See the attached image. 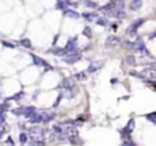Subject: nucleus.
<instances>
[{"mask_svg": "<svg viewBox=\"0 0 156 146\" xmlns=\"http://www.w3.org/2000/svg\"><path fill=\"white\" fill-rule=\"evenodd\" d=\"M23 111H25V108H16L13 111L14 115H23Z\"/></svg>", "mask_w": 156, "mask_h": 146, "instance_id": "nucleus-29", "label": "nucleus"}, {"mask_svg": "<svg viewBox=\"0 0 156 146\" xmlns=\"http://www.w3.org/2000/svg\"><path fill=\"white\" fill-rule=\"evenodd\" d=\"M119 44H121V40H119V37H116V36H110V37L105 40V46L107 48H115Z\"/></svg>", "mask_w": 156, "mask_h": 146, "instance_id": "nucleus-5", "label": "nucleus"}, {"mask_svg": "<svg viewBox=\"0 0 156 146\" xmlns=\"http://www.w3.org/2000/svg\"><path fill=\"white\" fill-rule=\"evenodd\" d=\"M97 25L99 26H107V25H108L107 18H99V19H97Z\"/></svg>", "mask_w": 156, "mask_h": 146, "instance_id": "nucleus-23", "label": "nucleus"}, {"mask_svg": "<svg viewBox=\"0 0 156 146\" xmlns=\"http://www.w3.org/2000/svg\"><path fill=\"white\" fill-rule=\"evenodd\" d=\"M29 146H36V145H29Z\"/></svg>", "mask_w": 156, "mask_h": 146, "instance_id": "nucleus-36", "label": "nucleus"}, {"mask_svg": "<svg viewBox=\"0 0 156 146\" xmlns=\"http://www.w3.org/2000/svg\"><path fill=\"white\" fill-rule=\"evenodd\" d=\"M63 60L66 63H69V64H73L75 62H78V60H81V53L80 52H70V53H66L64 55V57Z\"/></svg>", "mask_w": 156, "mask_h": 146, "instance_id": "nucleus-3", "label": "nucleus"}, {"mask_svg": "<svg viewBox=\"0 0 156 146\" xmlns=\"http://www.w3.org/2000/svg\"><path fill=\"white\" fill-rule=\"evenodd\" d=\"M29 137L32 138V142L34 141H44V131L40 127H32L29 130Z\"/></svg>", "mask_w": 156, "mask_h": 146, "instance_id": "nucleus-1", "label": "nucleus"}, {"mask_svg": "<svg viewBox=\"0 0 156 146\" xmlns=\"http://www.w3.org/2000/svg\"><path fill=\"white\" fill-rule=\"evenodd\" d=\"M19 142L21 143H26L27 142V135L25 132H21V135H19Z\"/></svg>", "mask_w": 156, "mask_h": 146, "instance_id": "nucleus-26", "label": "nucleus"}, {"mask_svg": "<svg viewBox=\"0 0 156 146\" xmlns=\"http://www.w3.org/2000/svg\"><path fill=\"white\" fill-rule=\"evenodd\" d=\"M145 68H149V70H153V71H156V62L147 63V64H145Z\"/></svg>", "mask_w": 156, "mask_h": 146, "instance_id": "nucleus-27", "label": "nucleus"}, {"mask_svg": "<svg viewBox=\"0 0 156 146\" xmlns=\"http://www.w3.org/2000/svg\"><path fill=\"white\" fill-rule=\"evenodd\" d=\"M83 36H85V37H88V38H92V29L91 27H85L83 29Z\"/></svg>", "mask_w": 156, "mask_h": 146, "instance_id": "nucleus-22", "label": "nucleus"}, {"mask_svg": "<svg viewBox=\"0 0 156 146\" xmlns=\"http://www.w3.org/2000/svg\"><path fill=\"white\" fill-rule=\"evenodd\" d=\"M86 5H88V7L96 8V7H97V3H94V2H86Z\"/></svg>", "mask_w": 156, "mask_h": 146, "instance_id": "nucleus-32", "label": "nucleus"}, {"mask_svg": "<svg viewBox=\"0 0 156 146\" xmlns=\"http://www.w3.org/2000/svg\"><path fill=\"white\" fill-rule=\"evenodd\" d=\"M29 119H30V123H33V124L41 123V121H43V119H41V113H37V112H36L32 118H29Z\"/></svg>", "mask_w": 156, "mask_h": 146, "instance_id": "nucleus-16", "label": "nucleus"}, {"mask_svg": "<svg viewBox=\"0 0 156 146\" xmlns=\"http://www.w3.org/2000/svg\"><path fill=\"white\" fill-rule=\"evenodd\" d=\"M149 38H151V40H153V38H156V32H155V33H152L151 36H149Z\"/></svg>", "mask_w": 156, "mask_h": 146, "instance_id": "nucleus-35", "label": "nucleus"}, {"mask_svg": "<svg viewBox=\"0 0 156 146\" xmlns=\"http://www.w3.org/2000/svg\"><path fill=\"white\" fill-rule=\"evenodd\" d=\"M32 59H33V63H34L36 66H41V67L44 66L47 70H52V67H51L49 64H48V63L45 62V60H43V59L37 57V56H36V55H32Z\"/></svg>", "mask_w": 156, "mask_h": 146, "instance_id": "nucleus-8", "label": "nucleus"}, {"mask_svg": "<svg viewBox=\"0 0 156 146\" xmlns=\"http://www.w3.org/2000/svg\"><path fill=\"white\" fill-rule=\"evenodd\" d=\"M83 18L88 21H93V19H97V13H85L83 14Z\"/></svg>", "mask_w": 156, "mask_h": 146, "instance_id": "nucleus-18", "label": "nucleus"}, {"mask_svg": "<svg viewBox=\"0 0 156 146\" xmlns=\"http://www.w3.org/2000/svg\"><path fill=\"white\" fill-rule=\"evenodd\" d=\"M141 5H142L141 0H133V2H131V4H130V8H131V10H140Z\"/></svg>", "mask_w": 156, "mask_h": 146, "instance_id": "nucleus-17", "label": "nucleus"}, {"mask_svg": "<svg viewBox=\"0 0 156 146\" xmlns=\"http://www.w3.org/2000/svg\"><path fill=\"white\" fill-rule=\"evenodd\" d=\"M114 16L115 18H119V19H122V18L126 16V13L123 8H115V11H114Z\"/></svg>", "mask_w": 156, "mask_h": 146, "instance_id": "nucleus-15", "label": "nucleus"}, {"mask_svg": "<svg viewBox=\"0 0 156 146\" xmlns=\"http://www.w3.org/2000/svg\"><path fill=\"white\" fill-rule=\"evenodd\" d=\"M69 141L73 143V145H78L80 143V138H78V135H71V137H67Z\"/></svg>", "mask_w": 156, "mask_h": 146, "instance_id": "nucleus-21", "label": "nucleus"}, {"mask_svg": "<svg viewBox=\"0 0 156 146\" xmlns=\"http://www.w3.org/2000/svg\"><path fill=\"white\" fill-rule=\"evenodd\" d=\"M140 78L142 79H148V81H152V79H156V71L153 70H149V68H144L140 74H138Z\"/></svg>", "mask_w": 156, "mask_h": 146, "instance_id": "nucleus-4", "label": "nucleus"}, {"mask_svg": "<svg viewBox=\"0 0 156 146\" xmlns=\"http://www.w3.org/2000/svg\"><path fill=\"white\" fill-rule=\"evenodd\" d=\"M3 45H4V46H7V48H14V46H15L13 42H7V41H3Z\"/></svg>", "mask_w": 156, "mask_h": 146, "instance_id": "nucleus-31", "label": "nucleus"}, {"mask_svg": "<svg viewBox=\"0 0 156 146\" xmlns=\"http://www.w3.org/2000/svg\"><path fill=\"white\" fill-rule=\"evenodd\" d=\"M41 119H43V123H48L55 119V113L53 112H43L41 113Z\"/></svg>", "mask_w": 156, "mask_h": 146, "instance_id": "nucleus-10", "label": "nucleus"}, {"mask_svg": "<svg viewBox=\"0 0 156 146\" xmlns=\"http://www.w3.org/2000/svg\"><path fill=\"white\" fill-rule=\"evenodd\" d=\"M56 7L64 11V10H66V3H64V2H62V0H59V2H58V4H56Z\"/></svg>", "mask_w": 156, "mask_h": 146, "instance_id": "nucleus-28", "label": "nucleus"}, {"mask_svg": "<svg viewBox=\"0 0 156 146\" xmlns=\"http://www.w3.org/2000/svg\"><path fill=\"white\" fill-rule=\"evenodd\" d=\"M133 129H134V120H130V121H129V124L122 130V134H125V135H129V134L133 131Z\"/></svg>", "mask_w": 156, "mask_h": 146, "instance_id": "nucleus-12", "label": "nucleus"}, {"mask_svg": "<svg viewBox=\"0 0 156 146\" xmlns=\"http://www.w3.org/2000/svg\"><path fill=\"white\" fill-rule=\"evenodd\" d=\"M103 66H104V63L101 62V60H94V62H92L91 64H89L88 72H96V71H99Z\"/></svg>", "mask_w": 156, "mask_h": 146, "instance_id": "nucleus-7", "label": "nucleus"}, {"mask_svg": "<svg viewBox=\"0 0 156 146\" xmlns=\"http://www.w3.org/2000/svg\"><path fill=\"white\" fill-rule=\"evenodd\" d=\"M64 51H66V53H70V52H75V51H77L75 38H71V40H69L67 45H66V48H64Z\"/></svg>", "mask_w": 156, "mask_h": 146, "instance_id": "nucleus-9", "label": "nucleus"}, {"mask_svg": "<svg viewBox=\"0 0 156 146\" xmlns=\"http://www.w3.org/2000/svg\"><path fill=\"white\" fill-rule=\"evenodd\" d=\"M145 118L148 120H151L152 123H156V112L155 113H149V115H145Z\"/></svg>", "mask_w": 156, "mask_h": 146, "instance_id": "nucleus-25", "label": "nucleus"}, {"mask_svg": "<svg viewBox=\"0 0 156 146\" xmlns=\"http://www.w3.org/2000/svg\"><path fill=\"white\" fill-rule=\"evenodd\" d=\"M126 63H129V64H136V56H133V55H129V56H126Z\"/></svg>", "mask_w": 156, "mask_h": 146, "instance_id": "nucleus-24", "label": "nucleus"}, {"mask_svg": "<svg viewBox=\"0 0 156 146\" xmlns=\"http://www.w3.org/2000/svg\"><path fill=\"white\" fill-rule=\"evenodd\" d=\"M123 46H125V48H127V49H133V42H130V41H125Z\"/></svg>", "mask_w": 156, "mask_h": 146, "instance_id": "nucleus-30", "label": "nucleus"}, {"mask_svg": "<svg viewBox=\"0 0 156 146\" xmlns=\"http://www.w3.org/2000/svg\"><path fill=\"white\" fill-rule=\"evenodd\" d=\"M122 146H126V145H122Z\"/></svg>", "mask_w": 156, "mask_h": 146, "instance_id": "nucleus-37", "label": "nucleus"}, {"mask_svg": "<svg viewBox=\"0 0 156 146\" xmlns=\"http://www.w3.org/2000/svg\"><path fill=\"white\" fill-rule=\"evenodd\" d=\"M115 8H116V3L115 2H110L108 4L103 5L100 10H101V13H108V11H114Z\"/></svg>", "mask_w": 156, "mask_h": 146, "instance_id": "nucleus-11", "label": "nucleus"}, {"mask_svg": "<svg viewBox=\"0 0 156 146\" xmlns=\"http://www.w3.org/2000/svg\"><path fill=\"white\" fill-rule=\"evenodd\" d=\"M19 44L22 46H25V48H32V42H30V40H29V38H22L19 41Z\"/></svg>", "mask_w": 156, "mask_h": 146, "instance_id": "nucleus-19", "label": "nucleus"}, {"mask_svg": "<svg viewBox=\"0 0 156 146\" xmlns=\"http://www.w3.org/2000/svg\"><path fill=\"white\" fill-rule=\"evenodd\" d=\"M4 120H5V115H0V126H3L4 124Z\"/></svg>", "mask_w": 156, "mask_h": 146, "instance_id": "nucleus-33", "label": "nucleus"}, {"mask_svg": "<svg viewBox=\"0 0 156 146\" xmlns=\"http://www.w3.org/2000/svg\"><path fill=\"white\" fill-rule=\"evenodd\" d=\"M75 79H78V81H85L86 79V72H78V74H75Z\"/></svg>", "mask_w": 156, "mask_h": 146, "instance_id": "nucleus-20", "label": "nucleus"}, {"mask_svg": "<svg viewBox=\"0 0 156 146\" xmlns=\"http://www.w3.org/2000/svg\"><path fill=\"white\" fill-rule=\"evenodd\" d=\"M62 86L64 87V90H75V82L73 78H64L62 82Z\"/></svg>", "mask_w": 156, "mask_h": 146, "instance_id": "nucleus-6", "label": "nucleus"}, {"mask_svg": "<svg viewBox=\"0 0 156 146\" xmlns=\"http://www.w3.org/2000/svg\"><path fill=\"white\" fill-rule=\"evenodd\" d=\"M142 23H144V19H137V21H134V22L127 27L126 33H127L129 36H136V34H137V30L142 26Z\"/></svg>", "mask_w": 156, "mask_h": 146, "instance_id": "nucleus-2", "label": "nucleus"}, {"mask_svg": "<svg viewBox=\"0 0 156 146\" xmlns=\"http://www.w3.org/2000/svg\"><path fill=\"white\" fill-rule=\"evenodd\" d=\"M63 14L66 15V16H70V18H80V14L77 13V11H74V10H69V8H66L64 11H63Z\"/></svg>", "mask_w": 156, "mask_h": 146, "instance_id": "nucleus-13", "label": "nucleus"}, {"mask_svg": "<svg viewBox=\"0 0 156 146\" xmlns=\"http://www.w3.org/2000/svg\"><path fill=\"white\" fill-rule=\"evenodd\" d=\"M34 113H36V108L34 107H27V108H25V111H23V115H25L26 118H32Z\"/></svg>", "mask_w": 156, "mask_h": 146, "instance_id": "nucleus-14", "label": "nucleus"}, {"mask_svg": "<svg viewBox=\"0 0 156 146\" xmlns=\"http://www.w3.org/2000/svg\"><path fill=\"white\" fill-rule=\"evenodd\" d=\"M7 145H10V146H13V145H14L13 138H7Z\"/></svg>", "mask_w": 156, "mask_h": 146, "instance_id": "nucleus-34", "label": "nucleus"}]
</instances>
